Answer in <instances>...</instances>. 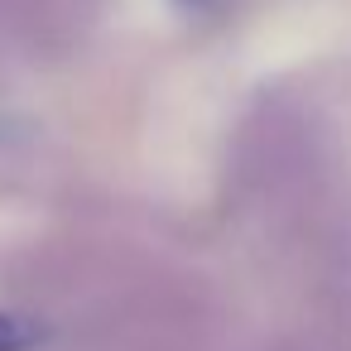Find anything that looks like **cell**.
Wrapping results in <instances>:
<instances>
[{
  "mask_svg": "<svg viewBox=\"0 0 351 351\" xmlns=\"http://www.w3.org/2000/svg\"><path fill=\"white\" fill-rule=\"evenodd\" d=\"M34 341H39V332H34L29 322L10 317V313H0V351H29Z\"/></svg>",
  "mask_w": 351,
  "mask_h": 351,
  "instance_id": "cell-1",
  "label": "cell"
},
{
  "mask_svg": "<svg viewBox=\"0 0 351 351\" xmlns=\"http://www.w3.org/2000/svg\"><path fill=\"white\" fill-rule=\"evenodd\" d=\"M0 10H39V0H0Z\"/></svg>",
  "mask_w": 351,
  "mask_h": 351,
  "instance_id": "cell-2",
  "label": "cell"
}]
</instances>
